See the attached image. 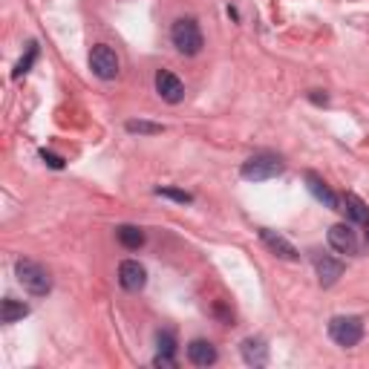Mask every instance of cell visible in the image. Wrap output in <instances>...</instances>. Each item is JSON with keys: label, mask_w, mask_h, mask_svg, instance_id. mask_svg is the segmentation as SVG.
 <instances>
[{"label": "cell", "mask_w": 369, "mask_h": 369, "mask_svg": "<svg viewBox=\"0 0 369 369\" xmlns=\"http://www.w3.org/2000/svg\"><path fill=\"white\" fill-rule=\"evenodd\" d=\"M260 239L268 245V251H274L280 260H298V257H300V251L294 249V245H291L286 237H280V234H274V231H268V228H260Z\"/></svg>", "instance_id": "12"}, {"label": "cell", "mask_w": 369, "mask_h": 369, "mask_svg": "<svg viewBox=\"0 0 369 369\" xmlns=\"http://www.w3.org/2000/svg\"><path fill=\"white\" fill-rule=\"evenodd\" d=\"M363 332H366L363 317H358V314H340V317H332L329 321V337L343 349L358 347L363 340Z\"/></svg>", "instance_id": "3"}, {"label": "cell", "mask_w": 369, "mask_h": 369, "mask_svg": "<svg viewBox=\"0 0 369 369\" xmlns=\"http://www.w3.org/2000/svg\"><path fill=\"white\" fill-rule=\"evenodd\" d=\"M41 159H43L49 167H55V170H61V167H64V159H61V156H55V153H46V151H41Z\"/></svg>", "instance_id": "22"}, {"label": "cell", "mask_w": 369, "mask_h": 369, "mask_svg": "<svg viewBox=\"0 0 369 369\" xmlns=\"http://www.w3.org/2000/svg\"><path fill=\"white\" fill-rule=\"evenodd\" d=\"M118 283L125 286L127 291H141L147 283V272L139 260H125L118 265Z\"/></svg>", "instance_id": "8"}, {"label": "cell", "mask_w": 369, "mask_h": 369, "mask_svg": "<svg viewBox=\"0 0 369 369\" xmlns=\"http://www.w3.org/2000/svg\"><path fill=\"white\" fill-rule=\"evenodd\" d=\"M156 92L165 98L167 104H179L182 98H185V84L174 76V72H167V69H162L159 76H156Z\"/></svg>", "instance_id": "9"}, {"label": "cell", "mask_w": 369, "mask_h": 369, "mask_svg": "<svg viewBox=\"0 0 369 369\" xmlns=\"http://www.w3.org/2000/svg\"><path fill=\"white\" fill-rule=\"evenodd\" d=\"M15 274H18V283L27 288L32 298H46L49 288H53V277H49V272L35 260H18Z\"/></svg>", "instance_id": "2"}, {"label": "cell", "mask_w": 369, "mask_h": 369, "mask_svg": "<svg viewBox=\"0 0 369 369\" xmlns=\"http://www.w3.org/2000/svg\"><path fill=\"white\" fill-rule=\"evenodd\" d=\"M329 245L337 254H347V257H358V251H361L352 225H332L329 228Z\"/></svg>", "instance_id": "7"}, {"label": "cell", "mask_w": 369, "mask_h": 369, "mask_svg": "<svg viewBox=\"0 0 369 369\" xmlns=\"http://www.w3.org/2000/svg\"><path fill=\"white\" fill-rule=\"evenodd\" d=\"M170 41H174V46L179 49L182 55H196L202 49V43H205L200 23H196L193 18H179L174 23V29H170Z\"/></svg>", "instance_id": "4"}, {"label": "cell", "mask_w": 369, "mask_h": 369, "mask_svg": "<svg viewBox=\"0 0 369 369\" xmlns=\"http://www.w3.org/2000/svg\"><path fill=\"white\" fill-rule=\"evenodd\" d=\"M90 69H92L95 78L113 81L118 76V55L107 43H98V46H92V53H90Z\"/></svg>", "instance_id": "5"}, {"label": "cell", "mask_w": 369, "mask_h": 369, "mask_svg": "<svg viewBox=\"0 0 369 369\" xmlns=\"http://www.w3.org/2000/svg\"><path fill=\"white\" fill-rule=\"evenodd\" d=\"M27 314H29V306L20 303V300H15V298H6L4 306H0V321H4V323H18Z\"/></svg>", "instance_id": "15"}, {"label": "cell", "mask_w": 369, "mask_h": 369, "mask_svg": "<svg viewBox=\"0 0 369 369\" xmlns=\"http://www.w3.org/2000/svg\"><path fill=\"white\" fill-rule=\"evenodd\" d=\"M363 239H366V249H369V223H363Z\"/></svg>", "instance_id": "24"}, {"label": "cell", "mask_w": 369, "mask_h": 369, "mask_svg": "<svg viewBox=\"0 0 369 369\" xmlns=\"http://www.w3.org/2000/svg\"><path fill=\"white\" fill-rule=\"evenodd\" d=\"M312 263H314V272H317V280H321L323 288L335 286L340 277H343V263L329 257V254H321V251H312Z\"/></svg>", "instance_id": "6"}, {"label": "cell", "mask_w": 369, "mask_h": 369, "mask_svg": "<svg viewBox=\"0 0 369 369\" xmlns=\"http://www.w3.org/2000/svg\"><path fill=\"white\" fill-rule=\"evenodd\" d=\"M340 214H347L349 223H358V225L369 223V205L361 200V196H355V193H347L340 200Z\"/></svg>", "instance_id": "14"}, {"label": "cell", "mask_w": 369, "mask_h": 369, "mask_svg": "<svg viewBox=\"0 0 369 369\" xmlns=\"http://www.w3.org/2000/svg\"><path fill=\"white\" fill-rule=\"evenodd\" d=\"M156 343H159V352L176 355V337H174V332H159L156 335Z\"/></svg>", "instance_id": "20"}, {"label": "cell", "mask_w": 369, "mask_h": 369, "mask_svg": "<svg viewBox=\"0 0 369 369\" xmlns=\"http://www.w3.org/2000/svg\"><path fill=\"white\" fill-rule=\"evenodd\" d=\"M283 167H286L283 156L263 151V153H254L251 159H245L242 167H239V174H242V179H249V182H265V179L280 176Z\"/></svg>", "instance_id": "1"}, {"label": "cell", "mask_w": 369, "mask_h": 369, "mask_svg": "<svg viewBox=\"0 0 369 369\" xmlns=\"http://www.w3.org/2000/svg\"><path fill=\"white\" fill-rule=\"evenodd\" d=\"M35 58H38V43H29V49H27V58H20V61H18V67H15V72H12V76H15V78L27 76V72H29V67L35 64Z\"/></svg>", "instance_id": "18"}, {"label": "cell", "mask_w": 369, "mask_h": 369, "mask_svg": "<svg viewBox=\"0 0 369 369\" xmlns=\"http://www.w3.org/2000/svg\"><path fill=\"white\" fill-rule=\"evenodd\" d=\"M156 196H167V200H174V202H182V205L193 202V196H190L188 190H179V188H156Z\"/></svg>", "instance_id": "19"}, {"label": "cell", "mask_w": 369, "mask_h": 369, "mask_svg": "<svg viewBox=\"0 0 369 369\" xmlns=\"http://www.w3.org/2000/svg\"><path fill=\"white\" fill-rule=\"evenodd\" d=\"M216 347L211 340H202V337H196V340H190L188 343V361L193 363V366H214L216 363Z\"/></svg>", "instance_id": "11"}, {"label": "cell", "mask_w": 369, "mask_h": 369, "mask_svg": "<svg viewBox=\"0 0 369 369\" xmlns=\"http://www.w3.org/2000/svg\"><path fill=\"white\" fill-rule=\"evenodd\" d=\"M242 361L249 366H265L268 363V347L263 337H245L242 340Z\"/></svg>", "instance_id": "13"}, {"label": "cell", "mask_w": 369, "mask_h": 369, "mask_svg": "<svg viewBox=\"0 0 369 369\" xmlns=\"http://www.w3.org/2000/svg\"><path fill=\"white\" fill-rule=\"evenodd\" d=\"M127 130L130 133H141V136H159L165 127L162 125H153V121H127Z\"/></svg>", "instance_id": "17"}, {"label": "cell", "mask_w": 369, "mask_h": 369, "mask_svg": "<svg viewBox=\"0 0 369 369\" xmlns=\"http://www.w3.org/2000/svg\"><path fill=\"white\" fill-rule=\"evenodd\" d=\"M306 185H309V190H312V196H314L317 202H323V205L332 208V211H340V200L335 196V190H332L321 176H317L314 170H309V174H306Z\"/></svg>", "instance_id": "10"}, {"label": "cell", "mask_w": 369, "mask_h": 369, "mask_svg": "<svg viewBox=\"0 0 369 369\" xmlns=\"http://www.w3.org/2000/svg\"><path fill=\"white\" fill-rule=\"evenodd\" d=\"M153 366H159V369H174V366H176V358H174V355L159 352V355L153 358Z\"/></svg>", "instance_id": "21"}, {"label": "cell", "mask_w": 369, "mask_h": 369, "mask_svg": "<svg viewBox=\"0 0 369 369\" xmlns=\"http://www.w3.org/2000/svg\"><path fill=\"white\" fill-rule=\"evenodd\" d=\"M312 102H314V104H326L329 98H326V95H321V92H312Z\"/></svg>", "instance_id": "23"}, {"label": "cell", "mask_w": 369, "mask_h": 369, "mask_svg": "<svg viewBox=\"0 0 369 369\" xmlns=\"http://www.w3.org/2000/svg\"><path fill=\"white\" fill-rule=\"evenodd\" d=\"M116 237H118V242L125 245V249H141V245H144V231L136 228V225H118Z\"/></svg>", "instance_id": "16"}]
</instances>
